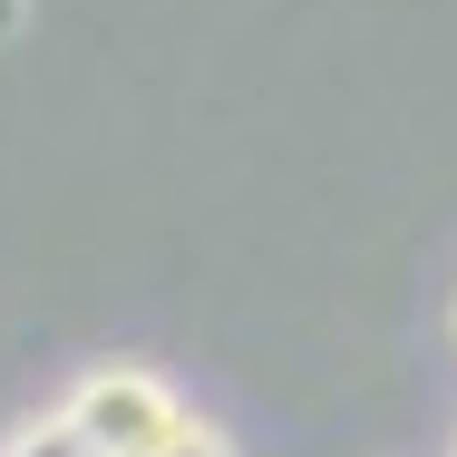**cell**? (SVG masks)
Listing matches in <instances>:
<instances>
[{
	"instance_id": "obj_5",
	"label": "cell",
	"mask_w": 457,
	"mask_h": 457,
	"mask_svg": "<svg viewBox=\"0 0 457 457\" xmlns=\"http://www.w3.org/2000/svg\"><path fill=\"white\" fill-rule=\"evenodd\" d=\"M448 341H457V302H448Z\"/></svg>"
},
{
	"instance_id": "obj_1",
	"label": "cell",
	"mask_w": 457,
	"mask_h": 457,
	"mask_svg": "<svg viewBox=\"0 0 457 457\" xmlns=\"http://www.w3.org/2000/svg\"><path fill=\"white\" fill-rule=\"evenodd\" d=\"M59 409H69V428H79L97 457H156L166 438H176V419H185V399L156 379V370H137V361L79 370Z\"/></svg>"
},
{
	"instance_id": "obj_3",
	"label": "cell",
	"mask_w": 457,
	"mask_h": 457,
	"mask_svg": "<svg viewBox=\"0 0 457 457\" xmlns=\"http://www.w3.org/2000/svg\"><path fill=\"white\" fill-rule=\"evenodd\" d=\"M156 457H234V438H224L214 419H195V409H185V419H176V438H166Z\"/></svg>"
},
{
	"instance_id": "obj_4",
	"label": "cell",
	"mask_w": 457,
	"mask_h": 457,
	"mask_svg": "<svg viewBox=\"0 0 457 457\" xmlns=\"http://www.w3.org/2000/svg\"><path fill=\"white\" fill-rule=\"evenodd\" d=\"M20 29H29V0H0V49H10Z\"/></svg>"
},
{
	"instance_id": "obj_2",
	"label": "cell",
	"mask_w": 457,
	"mask_h": 457,
	"mask_svg": "<svg viewBox=\"0 0 457 457\" xmlns=\"http://www.w3.org/2000/svg\"><path fill=\"white\" fill-rule=\"evenodd\" d=\"M0 457H97V448L69 428V409H49V419H20V428L0 438Z\"/></svg>"
}]
</instances>
